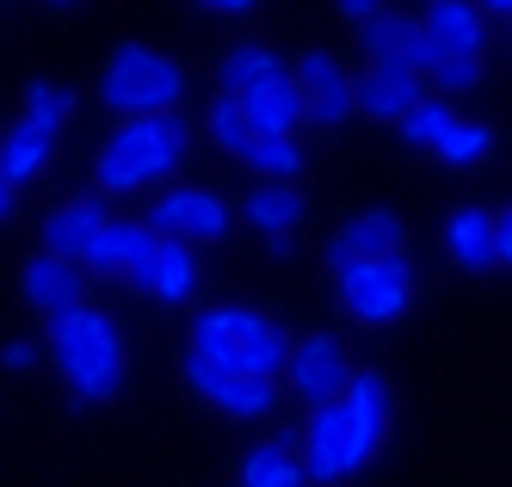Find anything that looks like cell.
<instances>
[{
    "label": "cell",
    "instance_id": "obj_10",
    "mask_svg": "<svg viewBox=\"0 0 512 487\" xmlns=\"http://www.w3.org/2000/svg\"><path fill=\"white\" fill-rule=\"evenodd\" d=\"M266 315H253V309H241V303H229V309H204L198 321H192V358H204L216 377H241V346H247V333L260 327Z\"/></svg>",
    "mask_w": 512,
    "mask_h": 487
},
{
    "label": "cell",
    "instance_id": "obj_34",
    "mask_svg": "<svg viewBox=\"0 0 512 487\" xmlns=\"http://www.w3.org/2000/svg\"><path fill=\"white\" fill-rule=\"evenodd\" d=\"M204 7H216V13H253V0H204Z\"/></svg>",
    "mask_w": 512,
    "mask_h": 487
},
{
    "label": "cell",
    "instance_id": "obj_14",
    "mask_svg": "<svg viewBox=\"0 0 512 487\" xmlns=\"http://www.w3.org/2000/svg\"><path fill=\"white\" fill-rule=\"evenodd\" d=\"M105 222H112V216H105V198H68L62 210L44 216V253L50 259H68V266H81Z\"/></svg>",
    "mask_w": 512,
    "mask_h": 487
},
{
    "label": "cell",
    "instance_id": "obj_24",
    "mask_svg": "<svg viewBox=\"0 0 512 487\" xmlns=\"http://www.w3.org/2000/svg\"><path fill=\"white\" fill-rule=\"evenodd\" d=\"M136 235H142V222L112 216V222L99 229V241L87 247L81 272H93V278H124V272H130V253H136Z\"/></svg>",
    "mask_w": 512,
    "mask_h": 487
},
{
    "label": "cell",
    "instance_id": "obj_32",
    "mask_svg": "<svg viewBox=\"0 0 512 487\" xmlns=\"http://www.w3.org/2000/svg\"><path fill=\"white\" fill-rule=\"evenodd\" d=\"M494 259H500V266H512V204L494 210Z\"/></svg>",
    "mask_w": 512,
    "mask_h": 487
},
{
    "label": "cell",
    "instance_id": "obj_35",
    "mask_svg": "<svg viewBox=\"0 0 512 487\" xmlns=\"http://www.w3.org/2000/svg\"><path fill=\"white\" fill-rule=\"evenodd\" d=\"M13 198H19V192H13L7 179H0V216H13Z\"/></svg>",
    "mask_w": 512,
    "mask_h": 487
},
{
    "label": "cell",
    "instance_id": "obj_22",
    "mask_svg": "<svg viewBox=\"0 0 512 487\" xmlns=\"http://www.w3.org/2000/svg\"><path fill=\"white\" fill-rule=\"evenodd\" d=\"M198 290V247L192 241H173L161 235V253H155V284L149 296H161V303H192Z\"/></svg>",
    "mask_w": 512,
    "mask_h": 487
},
{
    "label": "cell",
    "instance_id": "obj_33",
    "mask_svg": "<svg viewBox=\"0 0 512 487\" xmlns=\"http://www.w3.org/2000/svg\"><path fill=\"white\" fill-rule=\"evenodd\" d=\"M0 364H7V370H31V364H38V346H31V340H7V346H0Z\"/></svg>",
    "mask_w": 512,
    "mask_h": 487
},
{
    "label": "cell",
    "instance_id": "obj_16",
    "mask_svg": "<svg viewBox=\"0 0 512 487\" xmlns=\"http://www.w3.org/2000/svg\"><path fill=\"white\" fill-rule=\"evenodd\" d=\"M401 247V216L395 210H358L340 222V235L327 241V266H352V259H377V253H395Z\"/></svg>",
    "mask_w": 512,
    "mask_h": 487
},
{
    "label": "cell",
    "instance_id": "obj_5",
    "mask_svg": "<svg viewBox=\"0 0 512 487\" xmlns=\"http://www.w3.org/2000/svg\"><path fill=\"white\" fill-rule=\"evenodd\" d=\"M303 475L315 487H334L346 481L352 469H364L377 457V438H364L358 420H352V407L346 401H327V407H309V420H303Z\"/></svg>",
    "mask_w": 512,
    "mask_h": 487
},
{
    "label": "cell",
    "instance_id": "obj_17",
    "mask_svg": "<svg viewBox=\"0 0 512 487\" xmlns=\"http://www.w3.org/2000/svg\"><path fill=\"white\" fill-rule=\"evenodd\" d=\"M50 155H56V124H44V118H31V111H25V118L0 136V179L19 192V185H31L50 167Z\"/></svg>",
    "mask_w": 512,
    "mask_h": 487
},
{
    "label": "cell",
    "instance_id": "obj_31",
    "mask_svg": "<svg viewBox=\"0 0 512 487\" xmlns=\"http://www.w3.org/2000/svg\"><path fill=\"white\" fill-rule=\"evenodd\" d=\"M334 13H340L346 25H358V31H364L371 19H383L389 7H383V0H334Z\"/></svg>",
    "mask_w": 512,
    "mask_h": 487
},
{
    "label": "cell",
    "instance_id": "obj_19",
    "mask_svg": "<svg viewBox=\"0 0 512 487\" xmlns=\"http://www.w3.org/2000/svg\"><path fill=\"white\" fill-rule=\"evenodd\" d=\"M241 216H247V229H260L272 241V253H290V235L303 222V192L297 185H260V192H247Z\"/></svg>",
    "mask_w": 512,
    "mask_h": 487
},
{
    "label": "cell",
    "instance_id": "obj_29",
    "mask_svg": "<svg viewBox=\"0 0 512 487\" xmlns=\"http://www.w3.org/2000/svg\"><path fill=\"white\" fill-rule=\"evenodd\" d=\"M75 105H81V99L68 93V87H50V81H31V87H25V111H31V118H44V124H56V130L75 118Z\"/></svg>",
    "mask_w": 512,
    "mask_h": 487
},
{
    "label": "cell",
    "instance_id": "obj_7",
    "mask_svg": "<svg viewBox=\"0 0 512 487\" xmlns=\"http://www.w3.org/2000/svg\"><path fill=\"white\" fill-rule=\"evenodd\" d=\"M358 377V364L346 358V346L334 340V333H309V340L290 346V370H284V389L290 395H303L309 407H327V401H340Z\"/></svg>",
    "mask_w": 512,
    "mask_h": 487
},
{
    "label": "cell",
    "instance_id": "obj_26",
    "mask_svg": "<svg viewBox=\"0 0 512 487\" xmlns=\"http://www.w3.org/2000/svg\"><path fill=\"white\" fill-rule=\"evenodd\" d=\"M457 124V111H451V99H438V93H426L414 111H408V118H401L395 124V136L401 142H408V148H438V142H445V130Z\"/></svg>",
    "mask_w": 512,
    "mask_h": 487
},
{
    "label": "cell",
    "instance_id": "obj_3",
    "mask_svg": "<svg viewBox=\"0 0 512 487\" xmlns=\"http://www.w3.org/2000/svg\"><path fill=\"white\" fill-rule=\"evenodd\" d=\"M99 99L105 111H118V118H161L186 99V68L173 56L149 50V44H118L112 62H105V81H99Z\"/></svg>",
    "mask_w": 512,
    "mask_h": 487
},
{
    "label": "cell",
    "instance_id": "obj_15",
    "mask_svg": "<svg viewBox=\"0 0 512 487\" xmlns=\"http://www.w3.org/2000/svg\"><path fill=\"white\" fill-rule=\"evenodd\" d=\"M420 25L445 56H482L488 50V13L475 0H426Z\"/></svg>",
    "mask_w": 512,
    "mask_h": 487
},
{
    "label": "cell",
    "instance_id": "obj_36",
    "mask_svg": "<svg viewBox=\"0 0 512 487\" xmlns=\"http://www.w3.org/2000/svg\"><path fill=\"white\" fill-rule=\"evenodd\" d=\"M475 7H482V13H506V19H512V0H475Z\"/></svg>",
    "mask_w": 512,
    "mask_h": 487
},
{
    "label": "cell",
    "instance_id": "obj_11",
    "mask_svg": "<svg viewBox=\"0 0 512 487\" xmlns=\"http://www.w3.org/2000/svg\"><path fill=\"white\" fill-rule=\"evenodd\" d=\"M241 111H247V124H253V142H272V136H297L309 118H303V87H297V74L290 68H272L260 87H247L241 93Z\"/></svg>",
    "mask_w": 512,
    "mask_h": 487
},
{
    "label": "cell",
    "instance_id": "obj_13",
    "mask_svg": "<svg viewBox=\"0 0 512 487\" xmlns=\"http://www.w3.org/2000/svg\"><path fill=\"white\" fill-rule=\"evenodd\" d=\"M81 290H87V272L81 266H68V259H50V253H38V259H25V272H19V296L38 315H68V309H81Z\"/></svg>",
    "mask_w": 512,
    "mask_h": 487
},
{
    "label": "cell",
    "instance_id": "obj_4",
    "mask_svg": "<svg viewBox=\"0 0 512 487\" xmlns=\"http://www.w3.org/2000/svg\"><path fill=\"white\" fill-rule=\"evenodd\" d=\"M414 303V259L408 253H377V259H352L340 266V309L364 327H389Z\"/></svg>",
    "mask_w": 512,
    "mask_h": 487
},
{
    "label": "cell",
    "instance_id": "obj_21",
    "mask_svg": "<svg viewBox=\"0 0 512 487\" xmlns=\"http://www.w3.org/2000/svg\"><path fill=\"white\" fill-rule=\"evenodd\" d=\"M364 37V68H408L414 56V37H420V19L414 13H383L358 31Z\"/></svg>",
    "mask_w": 512,
    "mask_h": 487
},
{
    "label": "cell",
    "instance_id": "obj_18",
    "mask_svg": "<svg viewBox=\"0 0 512 487\" xmlns=\"http://www.w3.org/2000/svg\"><path fill=\"white\" fill-rule=\"evenodd\" d=\"M297 451H303V432H278L266 444H253L241 457V487H309Z\"/></svg>",
    "mask_w": 512,
    "mask_h": 487
},
{
    "label": "cell",
    "instance_id": "obj_8",
    "mask_svg": "<svg viewBox=\"0 0 512 487\" xmlns=\"http://www.w3.org/2000/svg\"><path fill=\"white\" fill-rule=\"evenodd\" d=\"M297 87H303V118L315 124V130H340L346 118H352V74L327 56V50H309V56H297Z\"/></svg>",
    "mask_w": 512,
    "mask_h": 487
},
{
    "label": "cell",
    "instance_id": "obj_28",
    "mask_svg": "<svg viewBox=\"0 0 512 487\" xmlns=\"http://www.w3.org/2000/svg\"><path fill=\"white\" fill-rule=\"evenodd\" d=\"M488 148H494V130H488V124H475V118H457V124L445 130V142L432 148V155L445 161V167H475V161L488 155Z\"/></svg>",
    "mask_w": 512,
    "mask_h": 487
},
{
    "label": "cell",
    "instance_id": "obj_27",
    "mask_svg": "<svg viewBox=\"0 0 512 487\" xmlns=\"http://www.w3.org/2000/svg\"><path fill=\"white\" fill-rule=\"evenodd\" d=\"M247 167L260 173L266 185H290V179L303 173V142H297V136H272V142L260 136V142L247 148Z\"/></svg>",
    "mask_w": 512,
    "mask_h": 487
},
{
    "label": "cell",
    "instance_id": "obj_23",
    "mask_svg": "<svg viewBox=\"0 0 512 487\" xmlns=\"http://www.w3.org/2000/svg\"><path fill=\"white\" fill-rule=\"evenodd\" d=\"M272 68H284V62H278L266 44L241 37V44H229V50H223V62H216V93H235V99H241L247 87H260Z\"/></svg>",
    "mask_w": 512,
    "mask_h": 487
},
{
    "label": "cell",
    "instance_id": "obj_20",
    "mask_svg": "<svg viewBox=\"0 0 512 487\" xmlns=\"http://www.w3.org/2000/svg\"><path fill=\"white\" fill-rule=\"evenodd\" d=\"M445 253L457 259L463 272H494L500 266V259H494V216L475 210V204L451 210V222H445Z\"/></svg>",
    "mask_w": 512,
    "mask_h": 487
},
{
    "label": "cell",
    "instance_id": "obj_1",
    "mask_svg": "<svg viewBox=\"0 0 512 487\" xmlns=\"http://www.w3.org/2000/svg\"><path fill=\"white\" fill-rule=\"evenodd\" d=\"M186 155H192V124L179 118V111L130 118L105 136V148L93 155V185L99 192H142V185L167 179Z\"/></svg>",
    "mask_w": 512,
    "mask_h": 487
},
{
    "label": "cell",
    "instance_id": "obj_25",
    "mask_svg": "<svg viewBox=\"0 0 512 487\" xmlns=\"http://www.w3.org/2000/svg\"><path fill=\"white\" fill-rule=\"evenodd\" d=\"M204 124H210V142L223 148V155L247 161V148H253V124H247V111H241V99H235V93H216V99H210V111H204Z\"/></svg>",
    "mask_w": 512,
    "mask_h": 487
},
{
    "label": "cell",
    "instance_id": "obj_30",
    "mask_svg": "<svg viewBox=\"0 0 512 487\" xmlns=\"http://www.w3.org/2000/svg\"><path fill=\"white\" fill-rule=\"evenodd\" d=\"M432 87H438V99H457L469 87H482V56H445L432 74Z\"/></svg>",
    "mask_w": 512,
    "mask_h": 487
},
{
    "label": "cell",
    "instance_id": "obj_12",
    "mask_svg": "<svg viewBox=\"0 0 512 487\" xmlns=\"http://www.w3.org/2000/svg\"><path fill=\"white\" fill-rule=\"evenodd\" d=\"M420 99H426V81L414 68H364V74H352V105L364 111V118L401 124Z\"/></svg>",
    "mask_w": 512,
    "mask_h": 487
},
{
    "label": "cell",
    "instance_id": "obj_9",
    "mask_svg": "<svg viewBox=\"0 0 512 487\" xmlns=\"http://www.w3.org/2000/svg\"><path fill=\"white\" fill-rule=\"evenodd\" d=\"M186 383H192V395H204L216 414H229V420H266L272 407H278V395H284V383H260V377H216V370H210L204 358H192V352H186Z\"/></svg>",
    "mask_w": 512,
    "mask_h": 487
},
{
    "label": "cell",
    "instance_id": "obj_6",
    "mask_svg": "<svg viewBox=\"0 0 512 487\" xmlns=\"http://www.w3.org/2000/svg\"><path fill=\"white\" fill-rule=\"evenodd\" d=\"M149 222L155 235H173V241H192V247H210V241H223L229 235V222H235V210L216 198V192H204V185H173V192H161L155 204H149Z\"/></svg>",
    "mask_w": 512,
    "mask_h": 487
},
{
    "label": "cell",
    "instance_id": "obj_2",
    "mask_svg": "<svg viewBox=\"0 0 512 487\" xmlns=\"http://www.w3.org/2000/svg\"><path fill=\"white\" fill-rule=\"evenodd\" d=\"M50 358L62 370V383L75 401H112L124 389V340H118V327L105 309L81 303V309H68L50 321Z\"/></svg>",
    "mask_w": 512,
    "mask_h": 487
},
{
    "label": "cell",
    "instance_id": "obj_37",
    "mask_svg": "<svg viewBox=\"0 0 512 487\" xmlns=\"http://www.w3.org/2000/svg\"><path fill=\"white\" fill-rule=\"evenodd\" d=\"M50 7H68V0H50Z\"/></svg>",
    "mask_w": 512,
    "mask_h": 487
}]
</instances>
